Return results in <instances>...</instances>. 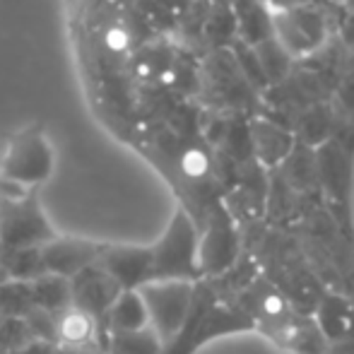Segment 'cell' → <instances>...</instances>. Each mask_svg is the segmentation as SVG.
Segmentation results:
<instances>
[{
  "label": "cell",
  "mask_w": 354,
  "mask_h": 354,
  "mask_svg": "<svg viewBox=\"0 0 354 354\" xmlns=\"http://www.w3.org/2000/svg\"><path fill=\"white\" fill-rule=\"evenodd\" d=\"M345 39L347 41H354V15L350 17V22L345 24Z\"/></svg>",
  "instance_id": "20"
},
{
  "label": "cell",
  "mask_w": 354,
  "mask_h": 354,
  "mask_svg": "<svg viewBox=\"0 0 354 354\" xmlns=\"http://www.w3.org/2000/svg\"><path fill=\"white\" fill-rule=\"evenodd\" d=\"M99 266L111 275L121 292H138L147 282H152V248L102 246Z\"/></svg>",
  "instance_id": "7"
},
{
  "label": "cell",
  "mask_w": 354,
  "mask_h": 354,
  "mask_svg": "<svg viewBox=\"0 0 354 354\" xmlns=\"http://www.w3.org/2000/svg\"><path fill=\"white\" fill-rule=\"evenodd\" d=\"M149 316V328L164 345L176 337L191 311L196 282H147L138 289Z\"/></svg>",
  "instance_id": "5"
},
{
  "label": "cell",
  "mask_w": 354,
  "mask_h": 354,
  "mask_svg": "<svg viewBox=\"0 0 354 354\" xmlns=\"http://www.w3.org/2000/svg\"><path fill=\"white\" fill-rule=\"evenodd\" d=\"M0 354H17V352H0Z\"/></svg>",
  "instance_id": "22"
},
{
  "label": "cell",
  "mask_w": 354,
  "mask_h": 354,
  "mask_svg": "<svg viewBox=\"0 0 354 354\" xmlns=\"http://www.w3.org/2000/svg\"><path fill=\"white\" fill-rule=\"evenodd\" d=\"M0 263H3L10 280L32 282L37 277L46 275L41 266V256H39V248H19V251H5V248H0Z\"/></svg>",
  "instance_id": "14"
},
{
  "label": "cell",
  "mask_w": 354,
  "mask_h": 354,
  "mask_svg": "<svg viewBox=\"0 0 354 354\" xmlns=\"http://www.w3.org/2000/svg\"><path fill=\"white\" fill-rule=\"evenodd\" d=\"M239 330H256L251 313L222 304L207 284L196 282V294L186 323L176 333V337L164 345V354H196L207 342Z\"/></svg>",
  "instance_id": "1"
},
{
  "label": "cell",
  "mask_w": 354,
  "mask_h": 354,
  "mask_svg": "<svg viewBox=\"0 0 354 354\" xmlns=\"http://www.w3.org/2000/svg\"><path fill=\"white\" fill-rule=\"evenodd\" d=\"M10 277H8V272H5V268H3V263H0V287H3L5 282H8Z\"/></svg>",
  "instance_id": "21"
},
{
  "label": "cell",
  "mask_w": 354,
  "mask_h": 354,
  "mask_svg": "<svg viewBox=\"0 0 354 354\" xmlns=\"http://www.w3.org/2000/svg\"><path fill=\"white\" fill-rule=\"evenodd\" d=\"M106 354H164V342L152 328H142L136 333L109 335Z\"/></svg>",
  "instance_id": "15"
},
{
  "label": "cell",
  "mask_w": 354,
  "mask_h": 354,
  "mask_svg": "<svg viewBox=\"0 0 354 354\" xmlns=\"http://www.w3.org/2000/svg\"><path fill=\"white\" fill-rule=\"evenodd\" d=\"M99 323L94 321L89 313L80 311L75 306H68L66 311H61L56 316V335L58 345L61 347H87L94 340V333H97Z\"/></svg>",
  "instance_id": "12"
},
{
  "label": "cell",
  "mask_w": 354,
  "mask_h": 354,
  "mask_svg": "<svg viewBox=\"0 0 354 354\" xmlns=\"http://www.w3.org/2000/svg\"><path fill=\"white\" fill-rule=\"evenodd\" d=\"M17 354H63V347L56 342H44V340H34L27 347H22V352Z\"/></svg>",
  "instance_id": "17"
},
{
  "label": "cell",
  "mask_w": 354,
  "mask_h": 354,
  "mask_svg": "<svg viewBox=\"0 0 354 354\" xmlns=\"http://www.w3.org/2000/svg\"><path fill=\"white\" fill-rule=\"evenodd\" d=\"M106 41H109V46L113 48V51H118V48H123L126 46V34L121 32V29H111V32H109V37H106Z\"/></svg>",
  "instance_id": "19"
},
{
  "label": "cell",
  "mask_w": 354,
  "mask_h": 354,
  "mask_svg": "<svg viewBox=\"0 0 354 354\" xmlns=\"http://www.w3.org/2000/svg\"><path fill=\"white\" fill-rule=\"evenodd\" d=\"M316 328L328 342V347L342 342L354 330V311L352 304L342 294H321L316 304Z\"/></svg>",
  "instance_id": "10"
},
{
  "label": "cell",
  "mask_w": 354,
  "mask_h": 354,
  "mask_svg": "<svg viewBox=\"0 0 354 354\" xmlns=\"http://www.w3.org/2000/svg\"><path fill=\"white\" fill-rule=\"evenodd\" d=\"M239 239L227 214H217L210 219L205 234L201 236L198 246V268L201 277H217L227 272L236 263Z\"/></svg>",
  "instance_id": "8"
},
{
  "label": "cell",
  "mask_w": 354,
  "mask_h": 354,
  "mask_svg": "<svg viewBox=\"0 0 354 354\" xmlns=\"http://www.w3.org/2000/svg\"><path fill=\"white\" fill-rule=\"evenodd\" d=\"M109 335H121V333H136L149 328V316L140 292H121L118 299L111 304L106 318H104Z\"/></svg>",
  "instance_id": "11"
},
{
  "label": "cell",
  "mask_w": 354,
  "mask_h": 354,
  "mask_svg": "<svg viewBox=\"0 0 354 354\" xmlns=\"http://www.w3.org/2000/svg\"><path fill=\"white\" fill-rule=\"evenodd\" d=\"M56 236L37 193L19 186L0 191V248H41Z\"/></svg>",
  "instance_id": "2"
},
{
  "label": "cell",
  "mask_w": 354,
  "mask_h": 354,
  "mask_svg": "<svg viewBox=\"0 0 354 354\" xmlns=\"http://www.w3.org/2000/svg\"><path fill=\"white\" fill-rule=\"evenodd\" d=\"M53 149L39 128L19 131L5 147L0 159V176L8 183L34 191V186L48 181L53 174Z\"/></svg>",
  "instance_id": "4"
},
{
  "label": "cell",
  "mask_w": 354,
  "mask_h": 354,
  "mask_svg": "<svg viewBox=\"0 0 354 354\" xmlns=\"http://www.w3.org/2000/svg\"><path fill=\"white\" fill-rule=\"evenodd\" d=\"M118 294H121V287L111 280V275L99 263L71 280L73 306L89 313L97 323H104V318H106L111 304L118 299Z\"/></svg>",
  "instance_id": "9"
},
{
  "label": "cell",
  "mask_w": 354,
  "mask_h": 354,
  "mask_svg": "<svg viewBox=\"0 0 354 354\" xmlns=\"http://www.w3.org/2000/svg\"><path fill=\"white\" fill-rule=\"evenodd\" d=\"M32 308L34 301H32V287H29V282L8 280L0 287V316L19 318L22 321Z\"/></svg>",
  "instance_id": "16"
},
{
  "label": "cell",
  "mask_w": 354,
  "mask_h": 354,
  "mask_svg": "<svg viewBox=\"0 0 354 354\" xmlns=\"http://www.w3.org/2000/svg\"><path fill=\"white\" fill-rule=\"evenodd\" d=\"M32 287V301L34 308L39 311H46L58 316L61 311H66L68 306H73V297H71V282L63 280L56 275H41L37 280L29 282Z\"/></svg>",
  "instance_id": "13"
},
{
  "label": "cell",
  "mask_w": 354,
  "mask_h": 354,
  "mask_svg": "<svg viewBox=\"0 0 354 354\" xmlns=\"http://www.w3.org/2000/svg\"><path fill=\"white\" fill-rule=\"evenodd\" d=\"M183 167H186L188 174H203L205 171V157L201 152H188L186 159H183Z\"/></svg>",
  "instance_id": "18"
},
{
  "label": "cell",
  "mask_w": 354,
  "mask_h": 354,
  "mask_svg": "<svg viewBox=\"0 0 354 354\" xmlns=\"http://www.w3.org/2000/svg\"><path fill=\"white\" fill-rule=\"evenodd\" d=\"M39 256H41V266L46 275H56L71 282L82 270L97 266L99 256H102V246L77 236H56L46 246L39 248Z\"/></svg>",
  "instance_id": "6"
},
{
  "label": "cell",
  "mask_w": 354,
  "mask_h": 354,
  "mask_svg": "<svg viewBox=\"0 0 354 354\" xmlns=\"http://www.w3.org/2000/svg\"><path fill=\"white\" fill-rule=\"evenodd\" d=\"M198 234L193 219L178 210L152 248V282H201Z\"/></svg>",
  "instance_id": "3"
}]
</instances>
